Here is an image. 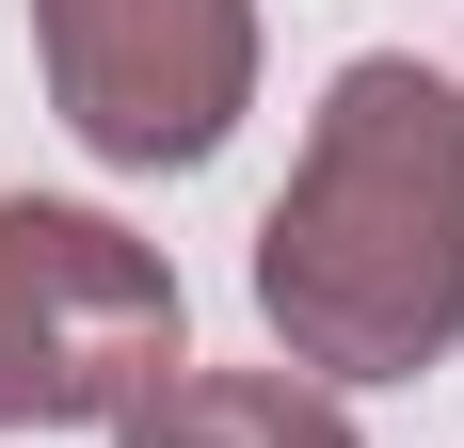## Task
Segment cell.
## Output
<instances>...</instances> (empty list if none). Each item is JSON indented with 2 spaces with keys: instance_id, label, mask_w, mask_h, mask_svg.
<instances>
[{
  "instance_id": "cell-3",
  "label": "cell",
  "mask_w": 464,
  "mask_h": 448,
  "mask_svg": "<svg viewBox=\"0 0 464 448\" xmlns=\"http://www.w3.org/2000/svg\"><path fill=\"white\" fill-rule=\"evenodd\" d=\"M33 48L112 177H192L256 112V0H33Z\"/></svg>"
},
{
  "instance_id": "cell-1",
  "label": "cell",
  "mask_w": 464,
  "mask_h": 448,
  "mask_svg": "<svg viewBox=\"0 0 464 448\" xmlns=\"http://www.w3.org/2000/svg\"><path fill=\"white\" fill-rule=\"evenodd\" d=\"M256 320L321 385H417L464 336V96L417 48L321 81V129L256 224Z\"/></svg>"
},
{
  "instance_id": "cell-4",
  "label": "cell",
  "mask_w": 464,
  "mask_h": 448,
  "mask_svg": "<svg viewBox=\"0 0 464 448\" xmlns=\"http://www.w3.org/2000/svg\"><path fill=\"white\" fill-rule=\"evenodd\" d=\"M112 448H353V416L304 368H177L160 401L112 416Z\"/></svg>"
},
{
  "instance_id": "cell-2",
  "label": "cell",
  "mask_w": 464,
  "mask_h": 448,
  "mask_svg": "<svg viewBox=\"0 0 464 448\" xmlns=\"http://www.w3.org/2000/svg\"><path fill=\"white\" fill-rule=\"evenodd\" d=\"M192 368L177 257L129 240L112 209L0 192V433H112Z\"/></svg>"
}]
</instances>
